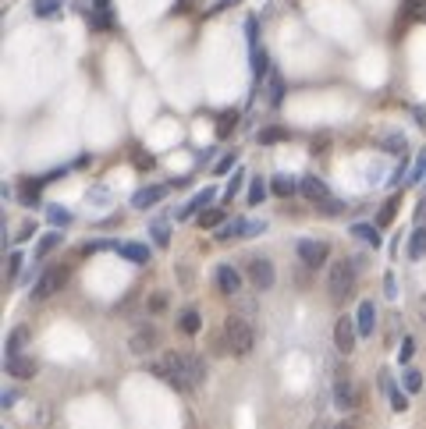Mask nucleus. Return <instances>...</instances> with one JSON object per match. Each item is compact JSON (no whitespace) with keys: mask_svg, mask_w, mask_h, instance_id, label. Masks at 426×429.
Here are the masks:
<instances>
[{"mask_svg":"<svg viewBox=\"0 0 426 429\" xmlns=\"http://www.w3.org/2000/svg\"><path fill=\"white\" fill-rule=\"evenodd\" d=\"M401 380H405V391H408V394H415V391L422 387V377H419V372H415V369H408V372H405V377H401Z\"/></svg>","mask_w":426,"mask_h":429,"instance_id":"e433bc0d","label":"nucleus"},{"mask_svg":"<svg viewBox=\"0 0 426 429\" xmlns=\"http://www.w3.org/2000/svg\"><path fill=\"white\" fill-rule=\"evenodd\" d=\"M384 288H387V295H391V298H394V277H391V274H387V277H384Z\"/></svg>","mask_w":426,"mask_h":429,"instance_id":"de8ad7c7","label":"nucleus"},{"mask_svg":"<svg viewBox=\"0 0 426 429\" xmlns=\"http://www.w3.org/2000/svg\"><path fill=\"white\" fill-rule=\"evenodd\" d=\"M217 291L221 295H238L242 291V274L235 270L231 262H221L217 266Z\"/></svg>","mask_w":426,"mask_h":429,"instance_id":"6e6552de","label":"nucleus"},{"mask_svg":"<svg viewBox=\"0 0 426 429\" xmlns=\"http://www.w3.org/2000/svg\"><path fill=\"white\" fill-rule=\"evenodd\" d=\"M422 255H426V227H415L408 241V259H422Z\"/></svg>","mask_w":426,"mask_h":429,"instance_id":"b1692460","label":"nucleus"},{"mask_svg":"<svg viewBox=\"0 0 426 429\" xmlns=\"http://www.w3.org/2000/svg\"><path fill=\"white\" fill-rule=\"evenodd\" d=\"M153 241H156L160 248H167V241H171V231H167V224H153Z\"/></svg>","mask_w":426,"mask_h":429,"instance_id":"c9c22d12","label":"nucleus"},{"mask_svg":"<svg viewBox=\"0 0 426 429\" xmlns=\"http://www.w3.org/2000/svg\"><path fill=\"white\" fill-rule=\"evenodd\" d=\"M281 99H284V78L270 71V106H281Z\"/></svg>","mask_w":426,"mask_h":429,"instance_id":"a878e982","label":"nucleus"},{"mask_svg":"<svg viewBox=\"0 0 426 429\" xmlns=\"http://www.w3.org/2000/svg\"><path fill=\"white\" fill-rule=\"evenodd\" d=\"M235 121H238L235 111H231V114H221V121H217V139H228V135L235 132Z\"/></svg>","mask_w":426,"mask_h":429,"instance_id":"7c9ffc66","label":"nucleus"},{"mask_svg":"<svg viewBox=\"0 0 426 429\" xmlns=\"http://www.w3.org/2000/svg\"><path fill=\"white\" fill-rule=\"evenodd\" d=\"M224 341H228V355L245 358L252 351V344H256V334H252V327L242 316H228L224 319Z\"/></svg>","mask_w":426,"mask_h":429,"instance_id":"f03ea898","label":"nucleus"},{"mask_svg":"<svg viewBox=\"0 0 426 429\" xmlns=\"http://www.w3.org/2000/svg\"><path fill=\"white\" fill-rule=\"evenodd\" d=\"M57 245H61V234H57V231H50V234H43V241H39V248H36V255L43 259L46 252H53V248H57Z\"/></svg>","mask_w":426,"mask_h":429,"instance_id":"c756f323","label":"nucleus"},{"mask_svg":"<svg viewBox=\"0 0 426 429\" xmlns=\"http://www.w3.org/2000/svg\"><path fill=\"white\" fill-rule=\"evenodd\" d=\"M309 429H327V422H312Z\"/></svg>","mask_w":426,"mask_h":429,"instance_id":"3c124183","label":"nucleus"},{"mask_svg":"<svg viewBox=\"0 0 426 429\" xmlns=\"http://www.w3.org/2000/svg\"><path fill=\"white\" fill-rule=\"evenodd\" d=\"M46 217H50V224H53V227H64V224H71V213H68L64 206H50Z\"/></svg>","mask_w":426,"mask_h":429,"instance_id":"c85d7f7f","label":"nucleus"},{"mask_svg":"<svg viewBox=\"0 0 426 429\" xmlns=\"http://www.w3.org/2000/svg\"><path fill=\"white\" fill-rule=\"evenodd\" d=\"M266 71H270V61H266L263 46H252V78H256V82H263V78H266Z\"/></svg>","mask_w":426,"mask_h":429,"instance_id":"aec40b11","label":"nucleus"},{"mask_svg":"<svg viewBox=\"0 0 426 429\" xmlns=\"http://www.w3.org/2000/svg\"><path fill=\"white\" fill-rule=\"evenodd\" d=\"M412 351H415V341H412V337H405V341H401V351H398V362H401V365H405V362H412Z\"/></svg>","mask_w":426,"mask_h":429,"instance_id":"79ce46f5","label":"nucleus"},{"mask_svg":"<svg viewBox=\"0 0 426 429\" xmlns=\"http://www.w3.org/2000/svg\"><path fill=\"white\" fill-rule=\"evenodd\" d=\"M355 341H359V327H355V319L352 316H341L338 323H334V344L341 355H352L355 351Z\"/></svg>","mask_w":426,"mask_h":429,"instance_id":"423d86ee","label":"nucleus"},{"mask_svg":"<svg viewBox=\"0 0 426 429\" xmlns=\"http://www.w3.org/2000/svg\"><path fill=\"white\" fill-rule=\"evenodd\" d=\"M422 174H426V153H419V160H415V167H412V185H419L422 181Z\"/></svg>","mask_w":426,"mask_h":429,"instance_id":"ea45409f","label":"nucleus"},{"mask_svg":"<svg viewBox=\"0 0 426 429\" xmlns=\"http://www.w3.org/2000/svg\"><path fill=\"white\" fill-rule=\"evenodd\" d=\"M242 181H245V171H235L231 181H228V188H224V202H231V199L242 192Z\"/></svg>","mask_w":426,"mask_h":429,"instance_id":"2f4dec72","label":"nucleus"},{"mask_svg":"<svg viewBox=\"0 0 426 429\" xmlns=\"http://www.w3.org/2000/svg\"><path fill=\"white\" fill-rule=\"evenodd\" d=\"M284 139H291L288 128H263V132H259V142H263V146H274V142H284Z\"/></svg>","mask_w":426,"mask_h":429,"instance_id":"393cba45","label":"nucleus"},{"mask_svg":"<svg viewBox=\"0 0 426 429\" xmlns=\"http://www.w3.org/2000/svg\"><path fill=\"white\" fill-rule=\"evenodd\" d=\"M167 195V185H153V188H139L135 195H132V206L135 209H149V206H156L160 199Z\"/></svg>","mask_w":426,"mask_h":429,"instance_id":"9b49d317","label":"nucleus"},{"mask_svg":"<svg viewBox=\"0 0 426 429\" xmlns=\"http://www.w3.org/2000/svg\"><path fill=\"white\" fill-rule=\"evenodd\" d=\"M405 4V15L415 18V22H426V0H401Z\"/></svg>","mask_w":426,"mask_h":429,"instance_id":"cd10ccee","label":"nucleus"},{"mask_svg":"<svg viewBox=\"0 0 426 429\" xmlns=\"http://www.w3.org/2000/svg\"><path fill=\"white\" fill-rule=\"evenodd\" d=\"M64 284H68V266H64V262H53V266H46V270L36 277L32 298H36V302H46L50 295H57Z\"/></svg>","mask_w":426,"mask_h":429,"instance_id":"20e7f679","label":"nucleus"},{"mask_svg":"<svg viewBox=\"0 0 426 429\" xmlns=\"http://www.w3.org/2000/svg\"><path fill=\"white\" fill-rule=\"evenodd\" d=\"M384 149H391V153H405V135H387V139H384Z\"/></svg>","mask_w":426,"mask_h":429,"instance_id":"a19ab883","label":"nucleus"},{"mask_svg":"<svg viewBox=\"0 0 426 429\" xmlns=\"http://www.w3.org/2000/svg\"><path fill=\"white\" fill-rule=\"evenodd\" d=\"M209 202H213V188H202V192H199V195H195V199H192V202H188V206H185L181 213H178V217H181V220H188V217H192V213H199V209H206Z\"/></svg>","mask_w":426,"mask_h":429,"instance_id":"6ab92c4d","label":"nucleus"},{"mask_svg":"<svg viewBox=\"0 0 426 429\" xmlns=\"http://www.w3.org/2000/svg\"><path fill=\"white\" fill-rule=\"evenodd\" d=\"M32 231H36V224H32V220H29V224H22V231H18V241H25Z\"/></svg>","mask_w":426,"mask_h":429,"instance_id":"49530a36","label":"nucleus"},{"mask_svg":"<svg viewBox=\"0 0 426 429\" xmlns=\"http://www.w3.org/2000/svg\"><path fill=\"white\" fill-rule=\"evenodd\" d=\"M355 327H359V337H373V330H377V309H373V302H362L359 305Z\"/></svg>","mask_w":426,"mask_h":429,"instance_id":"9d476101","label":"nucleus"},{"mask_svg":"<svg viewBox=\"0 0 426 429\" xmlns=\"http://www.w3.org/2000/svg\"><path fill=\"white\" fill-rule=\"evenodd\" d=\"M224 224V209H206L199 213V227H221Z\"/></svg>","mask_w":426,"mask_h":429,"instance_id":"bb28decb","label":"nucleus"},{"mask_svg":"<svg viewBox=\"0 0 426 429\" xmlns=\"http://www.w3.org/2000/svg\"><path fill=\"white\" fill-rule=\"evenodd\" d=\"M352 238H359V241H366L373 248H380V231L373 224H352Z\"/></svg>","mask_w":426,"mask_h":429,"instance_id":"a211bd4d","label":"nucleus"},{"mask_svg":"<svg viewBox=\"0 0 426 429\" xmlns=\"http://www.w3.org/2000/svg\"><path fill=\"white\" fill-rule=\"evenodd\" d=\"M153 344H156V330H149V327H146V330H139V334L132 337V351H135V355H146Z\"/></svg>","mask_w":426,"mask_h":429,"instance_id":"412c9836","label":"nucleus"},{"mask_svg":"<svg viewBox=\"0 0 426 429\" xmlns=\"http://www.w3.org/2000/svg\"><path fill=\"white\" fill-rule=\"evenodd\" d=\"M298 192H302V195H305L309 202H316V206L331 199V192H327V185H324V181H320L316 174H305V178H298Z\"/></svg>","mask_w":426,"mask_h":429,"instance_id":"1a4fd4ad","label":"nucleus"},{"mask_svg":"<svg viewBox=\"0 0 426 429\" xmlns=\"http://www.w3.org/2000/svg\"><path fill=\"white\" fill-rule=\"evenodd\" d=\"M394 209H398V195L384 202V209H380V217H377V224H380V227H387V224L394 220Z\"/></svg>","mask_w":426,"mask_h":429,"instance_id":"f704fd0d","label":"nucleus"},{"mask_svg":"<svg viewBox=\"0 0 426 429\" xmlns=\"http://www.w3.org/2000/svg\"><path fill=\"white\" fill-rule=\"evenodd\" d=\"M160 309H167V298H164V291H160V295L153 298V312H160Z\"/></svg>","mask_w":426,"mask_h":429,"instance_id":"a18cd8bd","label":"nucleus"},{"mask_svg":"<svg viewBox=\"0 0 426 429\" xmlns=\"http://www.w3.org/2000/svg\"><path fill=\"white\" fill-rule=\"evenodd\" d=\"M334 429H355V422H341V426H334Z\"/></svg>","mask_w":426,"mask_h":429,"instance_id":"8fccbe9b","label":"nucleus"},{"mask_svg":"<svg viewBox=\"0 0 426 429\" xmlns=\"http://www.w3.org/2000/svg\"><path fill=\"white\" fill-rule=\"evenodd\" d=\"M25 337H29V330H15V334L8 337V348H4V351H8V358H18V348H22V341H25Z\"/></svg>","mask_w":426,"mask_h":429,"instance_id":"72a5a7b5","label":"nucleus"},{"mask_svg":"<svg viewBox=\"0 0 426 429\" xmlns=\"http://www.w3.org/2000/svg\"><path fill=\"white\" fill-rule=\"evenodd\" d=\"M89 8H111V0H89Z\"/></svg>","mask_w":426,"mask_h":429,"instance_id":"09e8293b","label":"nucleus"},{"mask_svg":"<svg viewBox=\"0 0 426 429\" xmlns=\"http://www.w3.org/2000/svg\"><path fill=\"white\" fill-rule=\"evenodd\" d=\"M118 252H121L128 262H139V266H146V262H149V248H146V245H139V241H125V245H118Z\"/></svg>","mask_w":426,"mask_h":429,"instance_id":"2eb2a0df","label":"nucleus"},{"mask_svg":"<svg viewBox=\"0 0 426 429\" xmlns=\"http://www.w3.org/2000/svg\"><path fill=\"white\" fill-rule=\"evenodd\" d=\"M245 274H249V281H252L259 291H270V288H274V281H277V274H274V262H270V259H263V255L249 259Z\"/></svg>","mask_w":426,"mask_h":429,"instance_id":"39448f33","label":"nucleus"},{"mask_svg":"<svg viewBox=\"0 0 426 429\" xmlns=\"http://www.w3.org/2000/svg\"><path fill=\"white\" fill-rule=\"evenodd\" d=\"M327 255H331L327 241H312V238H302V241H298V259H302V266H309V270L324 266Z\"/></svg>","mask_w":426,"mask_h":429,"instance_id":"0eeeda50","label":"nucleus"},{"mask_svg":"<svg viewBox=\"0 0 426 429\" xmlns=\"http://www.w3.org/2000/svg\"><path fill=\"white\" fill-rule=\"evenodd\" d=\"M270 192H274V195H281V199H288V195H295V192H298V181H295V178H288V174H274V178H270Z\"/></svg>","mask_w":426,"mask_h":429,"instance_id":"dca6fc26","label":"nucleus"},{"mask_svg":"<svg viewBox=\"0 0 426 429\" xmlns=\"http://www.w3.org/2000/svg\"><path fill=\"white\" fill-rule=\"evenodd\" d=\"M391 408H394V412H405V408H408V398H405L401 391H394V387H391Z\"/></svg>","mask_w":426,"mask_h":429,"instance_id":"37998d69","label":"nucleus"},{"mask_svg":"<svg viewBox=\"0 0 426 429\" xmlns=\"http://www.w3.org/2000/svg\"><path fill=\"white\" fill-rule=\"evenodd\" d=\"M242 234H252V224H249V220H231V224H224V227L217 231V241H235V238H242Z\"/></svg>","mask_w":426,"mask_h":429,"instance_id":"4468645a","label":"nucleus"},{"mask_svg":"<svg viewBox=\"0 0 426 429\" xmlns=\"http://www.w3.org/2000/svg\"><path fill=\"white\" fill-rule=\"evenodd\" d=\"M89 25H92V29H111V25H114L111 8H89Z\"/></svg>","mask_w":426,"mask_h":429,"instance_id":"4be33fe9","label":"nucleus"},{"mask_svg":"<svg viewBox=\"0 0 426 429\" xmlns=\"http://www.w3.org/2000/svg\"><path fill=\"white\" fill-rule=\"evenodd\" d=\"M149 372L174 391H195L206 384V362L195 351H167L160 362L149 365Z\"/></svg>","mask_w":426,"mask_h":429,"instance_id":"f257e3e1","label":"nucleus"},{"mask_svg":"<svg viewBox=\"0 0 426 429\" xmlns=\"http://www.w3.org/2000/svg\"><path fill=\"white\" fill-rule=\"evenodd\" d=\"M352 291H355V266L348 259H341V262L331 266V274H327V295L334 302H345Z\"/></svg>","mask_w":426,"mask_h":429,"instance_id":"7ed1b4c3","label":"nucleus"},{"mask_svg":"<svg viewBox=\"0 0 426 429\" xmlns=\"http://www.w3.org/2000/svg\"><path fill=\"white\" fill-rule=\"evenodd\" d=\"M181 330H185L188 337L202 330V316H199V309H185V312H181Z\"/></svg>","mask_w":426,"mask_h":429,"instance_id":"5701e85b","label":"nucleus"},{"mask_svg":"<svg viewBox=\"0 0 426 429\" xmlns=\"http://www.w3.org/2000/svg\"><path fill=\"white\" fill-rule=\"evenodd\" d=\"M8 262H11V266H8V274H11V277H18V270H22V255H18V252H11V259H8Z\"/></svg>","mask_w":426,"mask_h":429,"instance_id":"c03bdc74","label":"nucleus"},{"mask_svg":"<svg viewBox=\"0 0 426 429\" xmlns=\"http://www.w3.org/2000/svg\"><path fill=\"white\" fill-rule=\"evenodd\" d=\"M263 195H266L263 178H252V181H249V206H259V202H263Z\"/></svg>","mask_w":426,"mask_h":429,"instance_id":"473e14b6","label":"nucleus"},{"mask_svg":"<svg viewBox=\"0 0 426 429\" xmlns=\"http://www.w3.org/2000/svg\"><path fill=\"white\" fill-rule=\"evenodd\" d=\"M43 185H46V181H25V185H22V199H25V202H32V199L39 195V188H43Z\"/></svg>","mask_w":426,"mask_h":429,"instance_id":"58836bf2","label":"nucleus"},{"mask_svg":"<svg viewBox=\"0 0 426 429\" xmlns=\"http://www.w3.org/2000/svg\"><path fill=\"white\" fill-rule=\"evenodd\" d=\"M334 405L338 408H355V387H352V380H338L334 384Z\"/></svg>","mask_w":426,"mask_h":429,"instance_id":"ddd939ff","label":"nucleus"},{"mask_svg":"<svg viewBox=\"0 0 426 429\" xmlns=\"http://www.w3.org/2000/svg\"><path fill=\"white\" fill-rule=\"evenodd\" d=\"M235 164H238V153H228V156H221V160H217V167H213V171H217V174H228Z\"/></svg>","mask_w":426,"mask_h":429,"instance_id":"4c0bfd02","label":"nucleus"},{"mask_svg":"<svg viewBox=\"0 0 426 429\" xmlns=\"http://www.w3.org/2000/svg\"><path fill=\"white\" fill-rule=\"evenodd\" d=\"M64 11V0H32V15L36 18H53Z\"/></svg>","mask_w":426,"mask_h":429,"instance_id":"f3484780","label":"nucleus"},{"mask_svg":"<svg viewBox=\"0 0 426 429\" xmlns=\"http://www.w3.org/2000/svg\"><path fill=\"white\" fill-rule=\"evenodd\" d=\"M8 377H15V380H29V377H36V362L32 358H8Z\"/></svg>","mask_w":426,"mask_h":429,"instance_id":"f8f14e48","label":"nucleus"}]
</instances>
